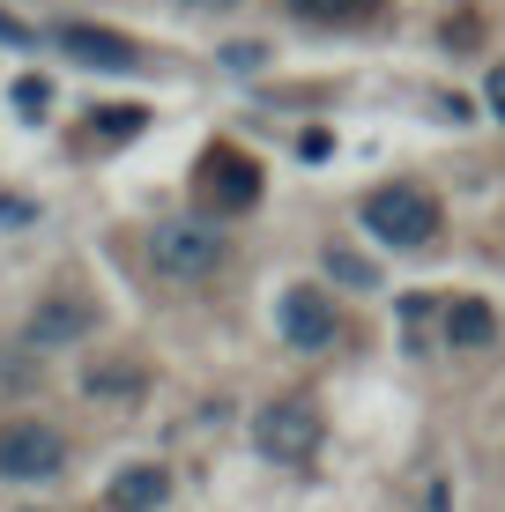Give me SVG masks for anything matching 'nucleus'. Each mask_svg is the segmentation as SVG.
Wrapping results in <instances>:
<instances>
[{
  "label": "nucleus",
  "instance_id": "f257e3e1",
  "mask_svg": "<svg viewBox=\"0 0 505 512\" xmlns=\"http://www.w3.org/2000/svg\"><path fill=\"white\" fill-rule=\"evenodd\" d=\"M364 231L379 245H402V253H424L439 238V201L424 186H379L364 193Z\"/></svg>",
  "mask_w": 505,
  "mask_h": 512
},
{
  "label": "nucleus",
  "instance_id": "f03ea898",
  "mask_svg": "<svg viewBox=\"0 0 505 512\" xmlns=\"http://www.w3.org/2000/svg\"><path fill=\"white\" fill-rule=\"evenodd\" d=\"M320 438H327V423L312 401H268V409L253 416V446L268 453L275 468H305L312 453H320Z\"/></svg>",
  "mask_w": 505,
  "mask_h": 512
},
{
  "label": "nucleus",
  "instance_id": "7ed1b4c3",
  "mask_svg": "<svg viewBox=\"0 0 505 512\" xmlns=\"http://www.w3.org/2000/svg\"><path fill=\"white\" fill-rule=\"evenodd\" d=\"M67 468V438L52 431L38 416H15L8 431H0V475L8 483H45V475Z\"/></svg>",
  "mask_w": 505,
  "mask_h": 512
},
{
  "label": "nucleus",
  "instance_id": "20e7f679",
  "mask_svg": "<svg viewBox=\"0 0 505 512\" xmlns=\"http://www.w3.org/2000/svg\"><path fill=\"white\" fill-rule=\"evenodd\" d=\"M149 260H156V275H171V282H201V275L223 268V238L208 231V223H164V231L149 238Z\"/></svg>",
  "mask_w": 505,
  "mask_h": 512
},
{
  "label": "nucleus",
  "instance_id": "39448f33",
  "mask_svg": "<svg viewBox=\"0 0 505 512\" xmlns=\"http://www.w3.org/2000/svg\"><path fill=\"white\" fill-rule=\"evenodd\" d=\"M194 186H201V201L216 208V216H238V208H253V201H260V186H268V179H260L253 156H238V149H208Z\"/></svg>",
  "mask_w": 505,
  "mask_h": 512
},
{
  "label": "nucleus",
  "instance_id": "423d86ee",
  "mask_svg": "<svg viewBox=\"0 0 505 512\" xmlns=\"http://www.w3.org/2000/svg\"><path fill=\"white\" fill-rule=\"evenodd\" d=\"M342 334V305L327 290H283V342H298V349H327Z\"/></svg>",
  "mask_w": 505,
  "mask_h": 512
},
{
  "label": "nucleus",
  "instance_id": "0eeeda50",
  "mask_svg": "<svg viewBox=\"0 0 505 512\" xmlns=\"http://www.w3.org/2000/svg\"><path fill=\"white\" fill-rule=\"evenodd\" d=\"M60 52H67L75 67H97V75H127V67H142L134 38H119V30H97V23H60Z\"/></svg>",
  "mask_w": 505,
  "mask_h": 512
},
{
  "label": "nucleus",
  "instance_id": "6e6552de",
  "mask_svg": "<svg viewBox=\"0 0 505 512\" xmlns=\"http://www.w3.org/2000/svg\"><path fill=\"white\" fill-rule=\"evenodd\" d=\"M164 498H171V468H156V461L119 468V475H112V490H104V505H112V512H156Z\"/></svg>",
  "mask_w": 505,
  "mask_h": 512
},
{
  "label": "nucleus",
  "instance_id": "1a4fd4ad",
  "mask_svg": "<svg viewBox=\"0 0 505 512\" xmlns=\"http://www.w3.org/2000/svg\"><path fill=\"white\" fill-rule=\"evenodd\" d=\"M446 342L461 349V357H476V349H491L498 342V312L483 305V297H446Z\"/></svg>",
  "mask_w": 505,
  "mask_h": 512
},
{
  "label": "nucleus",
  "instance_id": "9d476101",
  "mask_svg": "<svg viewBox=\"0 0 505 512\" xmlns=\"http://www.w3.org/2000/svg\"><path fill=\"white\" fill-rule=\"evenodd\" d=\"M90 320H97V312L82 305V297H45V312L30 320V334H38V342H82Z\"/></svg>",
  "mask_w": 505,
  "mask_h": 512
},
{
  "label": "nucleus",
  "instance_id": "9b49d317",
  "mask_svg": "<svg viewBox=\"0 0 505 512\" xmlns=\"http://www.w3.org/2000/svg\"><path fill=\"white\" fill-rule=\"evenodd\" d=\"M290 15H305V23H364V15H379V0H290Z\"/></svg>",
  "mask_w": 505,
  "mask_h": 512
},
{
  "label": "nucleus",
  "instance_id": "f8f14e48",
  "mask_svg": "<svg viewBox=\"0 0 505 512\" xmlns=\"http://www.w3.org/2000/svg\"><path fill=\"white\" fill-rule=\"evenodd\" d=\"M327 275L350 282V290H379V268H372V260H357L350 245H327Z\"/></svg>",
  "mask_w": 505,
  "mask_h": 512
},
{
  "label": "nucleus",
  "instance_id": "ddd939ff",
  "mask_svg": "<svg viewBox=\"0 0 505 512\" xmlns=\"http://www.w3.org/2000/svg\"><path fill=\"white\" fill-rule=\"evenodd\" d=\"M446 297H424V290H409L402 297V327H409V349H424V327H431V312H439Z\"/></svg>",
  "mask_w": 505,
  "mask_h": 512
},
{
  "label": "nucleus",
  "instance_id": "4468645a",
  "mask_svg": "<svg viewBox=\"0 0 505 512\" xmlns=\"http://www.w3.org/2000/svg\"><path fill=\"white\" fill-rule=\"evenodd\" d=\"M97 127H104V141H127V134L149 127V112H142V104H127V112H97Z\"/></svg>",
  "mask_w": 505,
  "mask_h": 512
},
{
  "label": "nucleus",
  "instance_id": "2eb2a0df",
  "mask_svg": "<svg viewBox=\"0 0 505 512\" xmlns=\"http://www.w3.org/2000/svg\"><path fill=\"white\" fill-rule=\"evenodd\" d=\"M90 394H142V372H119V364H97Z\"/></svg>",
  "mask_w": 505,
  "mask_h": 512
},
{
  "label": "nucleus",
  "instance_id": "dca6fc26",
  "mask_svg": "<svg viewBox=\"0 0 505 512\" xmlns=\"http://www.w3.org/2000/svg\"><path fill=\"white\" fill-rule=\"evenodd\" d=\"M15 104H23V112H30V119H38V112H45V104H52V90H45V82H38V75H23V82H15Z\"/></svg>",
  "mask_w": 505,
  "mask_h": 512
},
{
  "label": "nucleus",
  "instance_id": "f3484780",
  "mask_svg": "<svg viewBox=\"0 0 505 512\" xmlns=\"http://www.w3.org/2000/svg\"><path fill=\"white\" fill-rule=\"evenodd\" d=\"M483 97H491V112L505 119V67H491V75H483Z\"/></svg>",
  "mask_w": 505,
  "mask_h": 512
},
{
  "label": "nucleus",
  "instance_id": "a211bd4d",
  "mask_svg": "<svg viewBox=\"0 0 505 512\" xmlns=\"http://www.w3.org/2000/svg\"><path fill=\"white\" fill-rule=\"evenodd\" d=\"M298 156H305V164H320V156H335V141H327V134H305V141H298Z\"/></svg>",
  "mask_w": 505,
  "mask_h": 512
},
{
  "label": "nucleus",
  "instance_id": "6ab92c4d",
  "mask_svg": "<svg viewBox=\"0 0 505 512\" xmlns=\"http://www.w3.org/2000/svg\"><path fill=\"white\" fill-rule=\"evenodd\" d=\"M216 8H223V0H216Z\"/></svg>",
  "mask_w": 505,
  "mask_h": 512
}]
</instances>
